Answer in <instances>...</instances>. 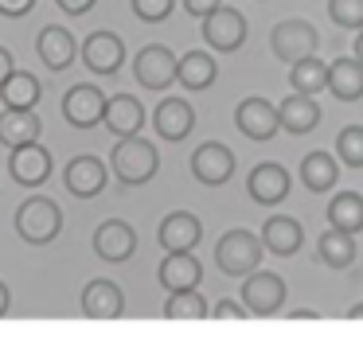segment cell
Listing matches in <instances>:
<instances>
[{"label":"cell","mask_w":363,"mask_h":343,"mask_svg":"<svg viewBox=\"0 0 363 343\" xmlns=\"http://www.w3.org/2000/svg\"><path fill=\"white\" fill-rule=\"evenodd\" d=\"M157 168H160L157 145H149L141 133H133V137H118V145H113V152H110V172L125 187L149 184V179L157 176Z\"/></svg>","instance_id":"cell-1"},{"label":"cell","mask_w":363,"mask_h":343,"mask_svg":"<svg viewBox=\"0 0 363 343\" xmlns=\"http://www.w3.org/2000/svg\"><path fill=\"white\" fill-rule=\"evenodd\" d=\"M16 234L28 242V246H48V242L59 238L63 230V210H59L55 199L48 195H28L24 203L16 207Z\"/></svg>","instance_id":"cell-2"},{"label":"cell","mask_w":363,"mask_h":343,"mask_svg":"<svg viewBox=\"0 0 363 343\" xmlns=\"http://www.w3.org/2000/svg\"><path fill=\"white\" fill-rule=\"evenodd\" d=\"M215 265H219L227 277H246L262 265V238L250 230H227L215 246Z\"/></svg>","instance_id":"cell-3"},{"label":"cell","mask_w":363,"mask_h":343,"mask_svg":"<svg viewBox=\"0 0 363 343\" xmlns=\"http://www.w3.org/2000/svg\"><path fill=\"white\" fill-rule=\"evenodd\" d=\"M242 308L258 320H269L285 308V281L277 273H266V269H254L242 277V293H238Z\"/></svg>","instance_id":"cell-4"},{"label":"cell","mask_w":363,"mask_h":343,"mask_svg":"<svg viewBox=\"0 0 363 343\" xmlns=\"http://www.w3.org/2000/svg\"><path fill=\"white\" fill-rule=\"evenodd\" d=\"M79 59L86 62L90 74H118L121 62H125V43H121L118 31H90L86 39L79 43Z\"/></svg>","instance_id":"cell-5"},{"label":"cell","mask_w":363,"mask_h":343,"mask_svg":"<svg viewBox=\"0 0 363 343\" xmlns=\"http://www.w3.org/2000/svg\"><path fill=\"white\" fill-rule=\"evenodd\" d=\"M316 43H320V35L308 20H281L269 31V51L281 62H297L305 55H316Z\"/></svg>","instance_id":"cell-6"},{"label":"cell","mask_w":363,"mask_h":343,"mask_svg":"<svg viewBox=\"0 0 363 343\" xmlns=\"http://www.w3.org/2000/svg\"><path fill=\"white\" fill-rule=\"evenodd\" d=\"M133 78L145 90H168L176 82V51L164 43H149L133 59Z\"/></svg>","instance_id":"cell-7"},{"label":"cell","mask_w":363,"mask_h":343,"mask_svg":"<svg viewBox=\"0 0 363 343\" xmlns=\"http://www.w3.org/2000/svg\"><path fill=\"white\" fill-rule=\"evenodd\" d=\"M203 43L211 47V51H223V55L238 51V47L246 43L242 12H238V8H227V4H219L215 12H207L203 16Z\"/></svg>","instance_id":"cell-8"},{"label":"cell","mask_w":363,"mask_h":343,"mask_svg":"<svg viewBox=\"0 0 363 343\" xmlns=\"http://www.w3.org/2000/svg\"><path fill=\"white\" fill-rule=\"evenodd\" d=\"M9 176L16 179L20 187H43L51 179V152L40 140L9 148Z\"/></svg>","instance_id":"cell-9"},{"label":"cell","mask_w":363,"mask_h":343,"mask_svg":"<svg viewBox=\"0 0 363 343\" xmlns=\"http://www.w3.org/2000/svg\"><path fill=\"white\" fill-rule=\"evenodd\" d=\"M82 316L98 320V324H110V320L125 316V293L113 285L110 277H94L86 288H82Z\"/></svg>","instance_id":"cell-10"},{"label":"cell","mask_w":363,"mask_h":343,"mask_svg":"<svg viewBox=\"0 0 363 343\" xmlns=\"http://www.w3.org/2000/svg\"><path fill=\"white\" fill-rule=\"evenodd\" d=\"M191 176L203 187H223L230 176H235V152L219 140H207L191 152Z\"/></svg>","instance_id":"cell-11"},{"label":"cell","mask_w":363,"mask_h":343,"mask_svg":"<svg viewBox=\"0 0 363 343\" xmlns=\"http://www.w3.org/2000/svg\"><path fill=\"white\" fill-rule=\"evenodd\" d=\"M102 113H106V94L94 82H82V86L63 94V117L74 129H94V125H102Z\"/></svg>","instance_id":"cell-12"},{"label":"cell","mask_w":363,"mask_h":343,"mask_svg":"<svg viewBox=\"0 0 363 343\" xmlns=\"http://www.w3.org/2000/svg\"><path fill=\"white\" fill-rule=\"evenodd\" d=\"M94 254L110 265H121L137 254V230L125 223V218H106L94 230Z\"/></svg>","instance_id":"cell-13"},{"label":"cell","mask_w":363,"mask_h":343,"mask_svg":"<svg viewBox=\"0 0 363 343\" xmlns=\"http://www.w3.org/2000/svg\"><path fill=\"white\" fill-rule=\"evenodd\" d=\"M106 160H98L94 152H82V156H74L71 164H67V172H63V184H67V191L74 195V199H94V195H102L106 191Z\"/></svg>","instance_id":"cell-14"},{"label":"cell","mask_w":363,"mask_h":343,"mask_svg":"<svg viewBox=\"0 0 363 343\" xmlns=\"http://www.w3.org/2000/svg\"><path fill=\"white\" fill-rule=\"evenodd\" d=\"M235 125L242 137L250 140H269L281 125H277V106L266 98H242L235 109Z\"/></svg>","instance_id":"cell-15"},{"label":"cell","mask_w":363,"mask_h":343,"mask_svg":"<svg viewBox=\"0 0 363 343\" xmlns=\"http://www.w3.org/2000/svg\"><path fill=\"white\" fill-rule=\"evenodd\" d=\"M203 238V223H199L191 210H172V215L160 223L157 242L164 246V254H184V249H196Z\"/></svg>","instance_id":"cell-16"},{"label":"cell","mask_w":363,"mask_h":343,"mask_svg":"<svg viewBox=\"0 0 363 343\" xmlns=\"http://www.w3.org/2000/svg\"><path fill=\"white\" fill-rule=\"evenodd\" d=\"M35 55H40V62L48 70H67L74 62V55H79V43H74V35L63 23H48L35 35Z\"/></svg>","instance_id":"cell-17"},{"label":"cell","mask_w":363,"mask_h":343,"mask_svg":"<svg viewBox=\"0 0 363 343\" xmlns=\"http://www.w3.org/2000/svg\"><path fill=\"white\" fill-rule=\"evenodd\" d=\"M246 191H250V199L262 203V207H277V203L289 195V172L274 160L258 164V168L250 172V179H246Z\"/></svg>","instance_id":"cell-18"},{"label":"cell","mask_w":363,"mask_h":343,"mask_svg":"<svg viewBox=\"0 0 363 343\" xmlns=\"http://www.w3.org/2000/svg\"><path fill=\"white\" fill-rule=\"evenodd\" d=\"M196 125V109L184 98H160V106L152 109V129L160 140H184Z\"/></svg>","instance_id":"cell-19"},{"label":"cell","mask_w":363,"mask_h":343,"mask_svg":"<svg viewBox=\"0 0 363 343\" xmlns=\"http://www.w3.org/2000/svg\"><path fill=\"white\" fill-rule=\"evenodd\" d=\"M277 125H281L285 133H293V137L313 133L316 125H320V106H316V98H313V94H297V90H293L289 98L277 106Z\"/></svg>","instance_id":"cell-20"},{"label":"cell","mask_w":363,"mask_h":343,"mask_svg":"<svg viewBox=\"0 0 363 343\" xmlns=\"http://www.w3.org/2000/svg\"><path fill=\"white\" fill-rule=\"evenodd\" d=\"M157 277H160V285H164L168 293L199 288V281H203V265H199V257L191 254V249H184V254H164Z\"/></svg>","instance_id":"cell-21"},{"label":"cell","mask_w":363,"mask_h":343,"mask_svg":"<svg viewBox=\"0 0 363 343\" xmlns=\"http://www.w3.org/2000/svg\"><path fill=\"white\" fill-rule=\"evenodd\" d=\"M102 121H106V129H110L113 137H133V133H141V125H145V106L133 98V94H113V98H106Z\"/></svg>","instance_id":"cell-22"},{"label":"cell","mask_w":363,"mask_h":343,"mask_svg":"<svg viewBox=\"0 0 363 343\" xmlns=\"http://www.w3.org/2000/svg\"><path fill=\"white\" fill-rule=\"evenodd\" d=\"M301 242H305V230L289 215H269L266 226H262V249H269L277 257H293L301 249Z\"/></svg>","instance_id":"cell-23"},{"label":"cell","mask_w":363,"mask_h":343,"mask_svg":"<svg viewBox=\"0 0 363 343\" xmlns=\"http://www.w3.org/2000/svg\"><path fill=\"white\" fill-rule=\"evenodd\" d=\"M40 94H43V82L32 70H20V67H12V74L0 82V101H4V109H35L40 106Z\"/></svg>","instance_id":"cell-24"},{"label":"cell","mask_w":363,"mask_h":343,"mask_svg":"<svg viewBox=\"0 0 363 343\" xmlns=\"http://www.w3.org/2000/svg\"><path fill=\"white\" fill-rule=\"evenodd\" d=\"M40 129H43V121L35 109H4L0 113V145H9V148L40 140Z\"/></svg>","instance_id":"cell-25"},{"label":"cell","mask_w":363,"mask_h":343,"mask_svg":"<svg viewBox=\"0 0 363 343\" xmlns=\"http://www.w3.org/2000/svg\"><path fill=\"white\" fill-rule=\"evenodd\" d=\"M215 74H219V67H215V59L207 51H188L176 59V82L184 90H207L215 82Z\"/></svg>","instance_id":"cell-26"},{"label":"cell","mask_w":363,"mask_h":343,"mask_svg":"<svg viewBox=\"0 0 363 343\" xmlns=\"http://www.w3.org/2000/svg\"><path fill=\"white\" fill-rule=\"evenodd\" d=\"M328 86L340 101H359L363 98V62L359 59H336L328 62Z\"/></svg>","instance_id":"cell-27"},{"label":"cell","mask_w":363,"mask_h":343,"mask_svg":"<svg viewBox=\"0 0 363 343\" xmlns=\"http://www.w3.org/2000/svg\"><path fill=\"white\" fill-rule=\"evenodd\" d=\"M316 257H320L328 269H347V265L355 262V234H344V230H336V226H328V230L316 238Z\"/></svg>","instance_id":"cell-28"},{"label":"cell","mask_w":363,"mask_h":343,"mask_svg":"<svg viewBox=\"0 0 363 343\" xmlns=\"http://www.w3.org/2000/svg\"><path fill=\"white\" fill-rule=\"evenodd\" d=\"M340 179V168H336V156L332 152H308L301 160V184L308 191H332Z\"/></svg>","instance_id":"cell-29"},{"label":"cell","mask_w":363,"mask_h":343,"mask_svg":"<svg viewBox=\"0 0 363 343\" xmlns=\"http://www.w3.org/2000/svg\"><path fill=\"white\" fill-rule=\"evenodd\" d=\"M328 223L344 234H359L363 230V195L355 191H340L328 203Z\"/></svg>","instance_id":"cell-30"},{"label":"cell","mask_w":363,"mask_h":343,"mask_svg":"<svg viewBox=\"0 0 363 343\" xmlns=\"http://www.w3.org/2000/svg\"><path fill=\"white\" fill-rule=\"evenodd\" d=\"M289 82L297 94H316L324 90V82H328V62H320L316 55H305V59L289 62Z\"/></svg>","instance_id":"cell-31"},{"label":"cell","mask_w":363,"mask_h":343,"mask_svg":"<svg viewBox=\"0 0 363 343\" xmlns=\"http://www.w3.org/2000/svg\"><path fill=\"white\" fill-rule=\"evenodd\" d=\"M207 300L199 296V288H180V293H168V304H164V316L168 320H207Z\"/></svg>","instance_id":"cell-32"},{"label":"cell","mask_w":363,"mask_h":343,"mask_svg":"<svg viewBox=\"0 0 363 343\" xmlns=\"http://www.w3.org/2000/svg\"><path fill=\"white\" fill-rule=\"evenodd\" d=\"M336 152L347 168H363V125H347L336 137Z\"/></svg>","instance_id":"cell-33"},{"label":"cell","mask_w":363,"mask_h":343,"mask_svg":"<svg viewBox=\"0 0 363 343\" xmlns=\"http://www.w3.org/2000/svg\"><path fill=\"white\" fill-rule=\"evenodd\" d=\"M328 16L336 28H363V0H328Z\"/></svg>","instance_id":"cell-34"},{"label":"cell","mask_w":363,"mask_h":343,"mask_svg":"<svg viewBox=\"0 0 363 343\" xmlns=\"http://www.w3.org/2000/svg\"><path fill=\"white\" fill-rule=\"evenodd\" d=\"M129 4H133V16H137V20H145V23H164L168 16H172L176 0H129Z\"/></svg>","instance_id":"cell-35"},{"label":"cell","mask_w":363,"mask_h":343,"mask_svg":"<svg viewBox=\"0 0 363 343\" xmlns=\"http://www.w3.org/2000/svg\"><path fill=\"white\" fill-rule=\"evenodd\" d=\"M207 316H215V320H246L250 312H246L238 300H219V304H215V312H207Z\"/></svg>","instance_id":"cell-36"},{"label":"cell","mask_w":363,"mask_h":343,"mask_svg":"<svg viewBox=\"0 0 363 343\" xmlns=\"http://www.w3.org/2000/svg\"><path fill=\"white\" fill-rule=\"evenodd\" d=\"M35 8V0H0V16H9V20H20Z\"/></svg>","instance_id":"cell-37"},{"label":"cell","mask_w":363,"mask_h":343,"mask_svg":"<svg viewBox=\"0 0 363 343\" xmlns=\"http://www.w3.org/2000/svg\"><path fill=\"white\" fill-rule=\"evenodd\" d=\"M223 0H184V8H188V16H196V20H203L207 12H215Z\"/></svg>","instance_id":"cell-38"},{"label":"cell","mask_w":363,"mask_h":343,"mask_svg":"<svg viewBox=\"0 0 363 343\" xmlns=\"http://www.w3.org/2000/svg\"><path fill=\"white\" fill-rule=\"evenodd\" d=\"M55 4H59V8H63V12H67V16H86V12H90V8H94V4H98V0H55Z\"/></svg>","instance_id":"cell-39"},{"label":"cell","mask_w":363,"mask_h":343,"mask_svg":"<svg viewBox=\"0 0 363 343\" xmlns=\"http://www.w3.org/2000/svg\"><path fill=\"white\" fill-rule=\"evenodd\" d=\"M12 67H16V62H12V51H4V47H0V82L12 74Z\"/></svg>","instance_id":"cell-40"},{"label":"cell","mask_w":363,"mask_h":343,"mask_svg":"<svg viewBox=\"0 0 363 343\" xmlns=\"http://www.w3.org/2000/svg\"><path fill=\"white\" fill-rule=\"evenodd\" d=\"M9 308H12V293H9V285L0 281V320L9 316Z\"/></svg>","instance_id":"cell-41"},{"label":"cell","mask_w":363,"mask_h":343,"mask_svg":"<svg viewBox=\"0 0 363 343\" xmlns=\"http://www.w3.org/2000/svg\"><path fill=\"white\" fill-rule=\"evenodd\" d=\"M289 320H316V312H308V308H297V312H289Z\"/></svg>","instance_id":"cell-42"},{"label":"cell","mask_w":363,"mask_h":343,"mask_svg":"<svg viewBox=\"0 0 363 343\" xmlns=\"http://www.w3.org/2000/svg\"><path fill=\"white\" fill-rule=\"evenodd\" d=\"M355 59L363 62V28H359V39H355Z\"/></svg>","instance_id":"cell-43"},{"label":"cell","mask_w":363,"mask_h":343,"mask_svg":"<svg viewBox=\"0 0 363 343\" xmlns=\"http://www.w3.org/2000/svg\"><path fill=\"white\" fill-rule=\"evenodd\" d=\"M347 320H363V304H355V308L347 312Z\"/></svg>","instance_id":"cell-44"}]
</instances>
